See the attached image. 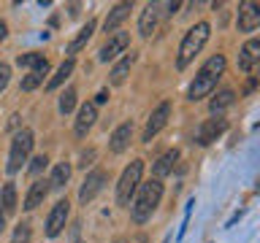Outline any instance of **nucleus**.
<instances>
[{
  "label": "nucleus",
  "instance_id": "obj_6",
  "mask_svg": "<svg viewBox=\"0 0 260 243\" xmlns=\"http://www.w3.org/2000/svg\"><path fill=\"white\" fill-rule=\"evenodd\" d=\"M168 116H171V103L166 100V103H160L157 108L152 111V116H149V119H146V127H144L141 141H144V143H149L152 138H154V135H157L160 130H162V127L168 125Z\"/></svg>",
  "mask_w": 260,
  "mask_h": 243
},
{
  "label": "nucleus",
  "instance_id": "obj_12",
  "mask_svg": "<svg viewBox=\"0 0 260 243\" xmlns=\"http://www.w3.org/2000/svg\"><path fill=\"white\" fill-rule=\"evenodd\" d=\"M95 119H98V108H95V103H84L79 108V119H76V127H73V133H76L79 138H84L89 133V127L95 125Z\"/></svg>",
  "mask_w": 260,
  "mask_h": 243
},
{
  "label": "nucleus",
  "instance_id": "obj_27",
  "mask_svg": "<svg viewBox=\"0 0 260 243\" xmlns=\"http://www.w3.org/2000/svg\"><path fill=\"white\" fill-rule=\"evenodd\" d=\"M11 243H30V224H27V222L16 224V230H14V238H11Z\"/></svg>",
  "mask_w": 260,
  "mask_h": 243
},
{
  "label": "nucleus",
  "instance_id": "obj_31",
  "mask_svg": "<svg viewBox=\"0 0 260 243\" xmlns=\"http://www.w3.org/2000/svg\"><path fill=\"white\" fill-rule=\"evenodd\" d=\"M106 100H109V92H106V89H103V92H98L95 103H106Z\"/></svg>",
  "mask_w": 260,
  "mask_h": 243
},
{
  "label": "nucleus",
  "instance_id": "obj_33",
  "mask_svg": "<svg viewBox=\"0 0 260 243\" xmlns=\"http://www.w3.org/2000/svg\"><path fill=\"white\" fill-rule=\"evenodd\" d=\"M3 227H6V214H3V208H0V232H3Z\"/></svg>",
  "mask_w": 260,
  "mask_h": 243
},
{
  "label": "nucleus",
  "instance_id": "obj_5",
  "mask_svg": "<svg viewBox=\"0 0 260 243\" xmlns=\"http://www.w3.org/2000/svg\"><path fill=\"white\" fill-rule=\"evenodd\" d=\"M32 143H36V138H32L30 130H19V133L14 135L11 141V154H8V173H16V170L22 168V162H27L30 151H32Z\"/></svg>",
  "mask_w": 260,
  "mask_h": 243
},
{
  "label": "nucleus",
  "instance_id": "obj_25",
  "mask_svg": "<svg viewBox=\"0 0 260 243\" xmlns=\"http://www.w3.org/2000/svg\"><path fill=\"white\" fill-rule=\"evenodd\" d=\"M233 97H236V95L231 92V89H222V92H217V97H214V100H211V105H209L211 113H214V116H219V113H222L228 105L233 103Z\"/></svg>",
  "mask_w": 260,
  "mask_h": 243
},
{
  "label": "nucleus",
  "instance_id": "obj_32",
  "mask_svg": "<svg viewBox=\"0 0 260 243\" xmlns=\"http://www.w3.org/2000/svg\"><path fill=\"white\" fill-rule=\"evenodd\" d=\"M6 35H8V27H6V22H3V19H0V40H3Z\"/></svg>",
  "mask_w": 260,
  "mask_h": 243
},
{
  "label": "nucleus",
  "instance_id": "obj_23",
  "mask_svg": "<svg viewBox=\"0 0 260 243\" xmlns=\"http://www.w3.org/2000/svg\"><path fill=\"white\" fill-rule=\"evenodd\" d=\"M71 178V165L68 162H60L54 170H52V178H49V186H54V189H62L65 181Z\"/></svg>",
  "mask_w": 260,
  "mask_h": 243
},
{
  "label": "nucleus",
  "instance_id": "obj_17",
  "mask_svg": "<svg viewBox=\"0 0 260 243\" xmlns=\"http://www.w3.org/2000/svg\"><path fill=\"white\" fill-rule=\"evenodd\" d=\"M46 194H49V181H36L30 186V192H27V197H24V211H36L41 202L46 200Z\"/></svg>",
  "mask_w": 260,
  "mask_h": 243
},
{
  "label": "nucleus",
  "instance_id": "obj_16",
  "mask_svg": "<svg viewBox=\"0 0 260 243\" xmlns=\"http://www.w3.org/2000/svg\"><path fill=\"white\" fill-rule=\"evenodd\" d=\"M257 52H260V40H257V38H252V40H247V44H244L241 54H239V68H241L244 73H249L252 68H255Z\"/></svg>",
  "mask_w": 260,
  "mask_h": 243
},
{
  "label": "nucleus",
  "instance_id": "obj_29",
  "mask_svg": "<svg viewBox=\"0 0 260 243\" xmlns=\"http://www.w3.org/2000/svg\"><path fill=\"white\" fill-rule=\"evenodd\" d=\"M8 81H11V68L6 62H0V92L8 87Z\"/></svg>",
  "mask_w": 260,
  "mask_h": 243
},
{
  "label": "nucleus",
  "instance_id": "obj_10",
  "mask_svg": "<svg viewBox=\"0 0 260 243\" xmlns=\"http://www.w3.org/2000/svg\"><path fill=\"white\" fill-rule=\"evenodd\" d=\"M106 176L103 170H92L87 178H84V184H81V189H79V202L81 206H87L89 200H95V194L103 189V184H106Z\"/></svg>",
  "mask_w": 260,
  "mask_h": 243
},
{
  "label": "nucleus",
  "instance_id": "obj_22",
  "mask_svg": "<svg viewBox=\"0 0 260 243\" xmlns=\"http://www.w3.org/2000/svg\"><path fill=\"white\" fill-rule=\"evenodd\" d=\"M71 73H73V60H71V57H68V60H65V62L60 65V68H57V73H54V76L49 78V84H46V89H49V92H54V89L60 87V84H62V81L68 78V76H71Z\"/></svg>",
  "mask_w": 260,
  "mask_h": 243
},
{
  "label": "nucleus",
  "instance_id": "obj_8",
  "mask_svg": "<svg viewBox=\"0 0 260 243\" xmlns=\"http://www.w3.org/2000/svg\"><path fill=\"white\" fill-rule=\"evenodd\" d=\"M228 130V122L222 116H214V119H206L203 125L198 127V133H195V141H198V146H209L214 143L219 135H222Z\"/></svg>",
  "mask_w": 260,
  "mask_h": 243
},
{
  "label": "nucleus",
  "instance_id": "obj_9",
  "mask_svg": "<svg viewBox=\"0 0 260 243\" xmlns=\"http://www.w3.org/2000/svg\"><path fill=\"white\" fill-rule=\"evenodd\" d=\"M127 44H130V35H127V32H114V35L101 46L98 60H101V62H109V60H114L117 54H125V52H127Z\"/></svg>",
  "mask_w": 260,
  "mask_h": 243
},
{
  "label": "nucleus",
  "instance_id": "obj_7",
  "mask_svg": "<svg viewBox=\"0 0 260 243\" xmlns=\"http://www.w3.org/2000/svg\"><path fill=\"white\" fill-rule=\"evenodd\" d=\"M68 214H71L68 200H57L54 208L49 211V219H46V235H49V238H57V235L62 232L65 222H68Z\"/></svg>",
  "mask_w": 260,
  "mask_h": 243
},
{
  "label": "nucleus",
  "instance_id": "obj_21",
  "mask_svg": "<svg viewBox=\"0 0 260 243\" xmlns=\"http://www.w3.org/2000/svg\"><path fill=\"white\" fill-rule=\"evenodd\" d=\"M176 159H179V151H168V154H162V157H160L157 162H154V168H152L154 178L160 181L162 176H168L171 170H174V162H176Z\"/></svg>",
  "mask_w": 260,
  "mask_h": 243
},
{
  "label": "nucleus",
  "instance_id": "obj_2",
  "mask_svg": "<svg viewBox=\"0 0 260 243\" xmlns=\"http://www.w3.org/2000/svg\"><path fill=\"white\" fill-rule=\"evenodd\" d=\"M222 70H225V57H222V54H214V57H211V60L198 70V76H195V81L190 84V92H187V97H190V100H201V97H206L211 89L217 87V78L222 76Z\"/></svg>",
  "mask_w": 260,
  "mask_h": 243
},
{
  "label": "nucleus",
  "instance_id": "obj_18",
  "mask_svg": "<svg viewBox=\"0 0 260 243\" xmlns=\"http://www.w3.org/2000/svg\"><path fill=\"white\" fill-rule=\"evenodd\" d=\"M127 16H130V3H119V6H114V8H111V14L106 16V22H103V30L114 35V32H117V27L127 19Z\"/></svg>",
  "mask_w": 260,
  "mask_h": 243
},
{
  "label": "nucleus",
  "instance_id": "obj_4",
  "mask_svg": "<svg viewBox=\"0 0 260 243\" xmlns=\"http://www.w3.org/2000/svg\"><path fill=\"white\" fill-rule=\"evenodd\" d=\"M141 173H144V159H133L125 168V173H122L119 184H117V202L119 206H130L138 184H141Z\"/></svg>",
  "mask_w": 260,
  "mask_h": 243
},
{
  "label": "nucleus",
  "instance_id": "obj_11",
  "mask_svg": "<svg viewBox=\"0 0 260 243\" xmlns=\"http://www.w3.org/2000/svg\"><path fill=\"white\" fill-rule=\"evenodd\" d=\"M239 30L241 32H255L257 30V24H260V8H257V3H241L239 6Z\"/></svg>",
  "mask_w": 260,
  "mask_h": 243
},
{
  "label": "nucleus",
  "instance_id": "obj_14",
  "mask_svg": "<svg viewBox=\"0 0 260 243\" xmlns=\"http://www.w3.org/2000/svg\"><path fill=\"white\" fill-rule=\"evenodd\" d=\"M130 138H133V122H125V125H119L117 130H114V135L109 141V149L114 154H122L130 146Z\"/></svg>",
  "mask_w": 260,
  "mask_h": 243
},
{
  "label": "nucleus",
  "instance_id": "obj_3",
  "mask_svg": "<svg viewBox=\"0 0 260 243\" xmlns=\"http://www.w3.org/2000/svg\"><path fill=\"white\" fill-rule=\"evenodd\" d=\"M209 32H211V24L209 22H198L195 27H190L182 38V46H179V57H176V68L184 70L187 65L195 60V54L203 49V44L209 40Z\"/></svg>",
  "mask_w": 260,
  "mask_h": 243
},
{
  "label": "nucleus",
  "instance_id": "obj_13",
  "mask_svg": "<svg viewBox=\"0 0 260 243\" xmlns=\"http://www.w3.org/2000/svg\"><path fill=\"white\" fill-rule=\"evenodd\" d=\"M16 65H19V68H32L30 73H38V76H46V73H49V60L44 54H38V52L19 54V57H16Z\"/></svg>",
  "mask_w": 260,
  "mask_h": 243
},
{
  "label": "nucleus",
  "instance_id": "obj_30",
  "mask_svg": "<svg viewBox=\"0 0 260 243\" xmlns=\"http://www.w3.org/2000/svg\"><path fill=\"white\" fill-rule=\"evenodd\" d=\"M46 162H49V159L44 157V154H38V157H36V159L30 162V173H41V170L46 168Z\"/></svg>",
  "mask_w": 260,
  "mask_h": 243
},
{
  "label": "nucleus",
  "instance_id": "obj_26",
  "mask_svg": "<svg viewBox=\"0 0 260 243\" xmlns=\"http://www.w3.org/2000/svg\"><path fill=\"white\" fill-rule=\"evenodd\" d=\"M76 105V89H65L60 95V113H71Z\"/></svg>",
  "mask_w": 260,
  "mask_h": 243
},
{
  "label": "nucleus",
  "instance_id": "obj_20",
  "mask_svg": "<svg viewBox=\"0 0 260 243\" xmlns=\"http://www.w3.org/2000/svg\"><path fill=\"white\" fill-rule=\"evenodd\" d=\"M92 32H95V19H87V24L79 30V35H76V38H73L71 44H68V54H76V52H81V49L87 46V40L92 38Z\"/></svg>",
  "mask_w": 260,
  "mask_h": 243
},
{
  "label": "nucleus",
  "instance_id": "obj_28",
  "mask_svg": "<svg viewBox=\"0 0 260 243\" xmlns=\"http://www.w3.org/2000/svg\"><path fill=\"white\" fill-rule=\"evenodd\" d=\"M41 81H44V76H38V73H27V76L22 78V92H32L36 87H41Z\"/></svg>",
  "mask_w": 260,
  "mask_h": 243
},
{
  "label": "nucleus",
  "instance_id": "obj_24",
  "mask_svg": "<svg viewBox=\"0 0 260 243\" xmlns=\"http://www.w3.org/2000/svg\"><path fill=\"white\" fill-rule=\"evenodd\" d=\"M0 208H3V214H14V211H16V186L14 184H6L3 186V194H0Z\"/></svg>",
  "mask_w": 260,
  "mask_h": 243
},
{
  "label": "nucleus",
  "instance_id": "obj_19",
  "mask_svg": "<svg viewBox=\"0 0 260 243\" xmlns=\"http://www.w3.org/2000/svg\"><path fill=\"white\" fill-rule=\"evenodd\" d=\"M133 60H136V54H133V52H125V57H122V60H119L117 65H114V70L109 73L114 87H119L122 81L127 78V73H130V65H133Z\"/></svg>",
  "mask_w": 260,
  "mask_h": 243
},
{
  "label": "nucleus",
  "instance_id": "obj_15",
  "mask_svg": "<svg viewBox=\"0 0 260 243\" xmlns=\"http://www.w3.org/2000/svg\"><path fill=\"white\" fill-rule=\"evenodd\" d=\"M157 16H160V6L157 3H149L144 8L141 19H138V32H141L144 38H149L154 32V27H157Z\"/></svg>",
  "mask_w": 260,
  "mask_h": 243
},
{
  "label": "nucleus",
  "instance_id": "obj_1",
  "mask_svg": "<svg viewBox=\"0 0 260 243\" xmlns=\"http://www.w3.org/2000/svg\"><path fill=\"white\" fill-rule=\"evenodd\" d=\"M160 197H162V184L157 181V178H152V181L138 186L136 200L130 202V216H133V222L144 224L146 219L154 214V208L160 206Z\"/></svg>",
  "mask_w": 260,
  "mask_h": 243
}]
</instances>
